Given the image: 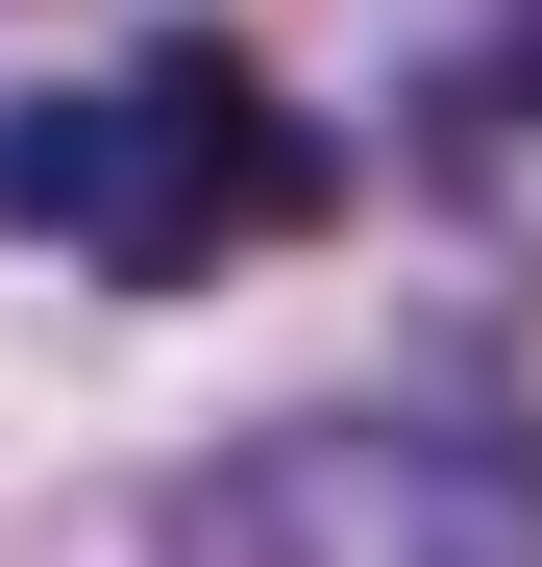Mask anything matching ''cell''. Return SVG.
I'll use <instances>...</instances> for the list:
<instances>
[{
  "label": "cell",
  "instance_id": "6da1fadb",
  "mask_svg": "<svg viewBox=\"0 0 542 567\" xmlns=\"http://www.w3.org/2000/svg\"><path fill=\"white\" fill-rule=\"evenodd\" d=\"M321 198H345L321 124L271 100L222 25H148L124 74H50V100H25V247L124 271V297H198V271H247L271 223H321Z\"/></svg>",
  "mask_w": 542,
  "mask_h": 567
},
{
  "label": "cell",
  "instance_id": "7a4b0ae2",
  "mask_svg": "<svg viewBox=\"0 0 542 567\" xmlns=\"http://www.w3.org/2000/svg\"><path fill=\"white\" fill-rule=\"evenodd\" d=\"M173 567H542L518 420H271L173 468Z\"/></svg>",
  "mask_w": 542,
  "mask_h": 567
},
{
  "label": "cell",
  "instance_id": "3957f363",
  "mask_svg": "<svg viewBox=\"0 0 542 567\" xmlns=\"http://www.w3.org/2000/svg\"><path fill=\"white\" fill-rule=\"evenodd\" d=\"M419 173H444V198L542 271V0H518L493 50H444V74H419Z\"/></svg>",
  "mask_w": 542,
  "mask_h": 567
}]
</instances>
